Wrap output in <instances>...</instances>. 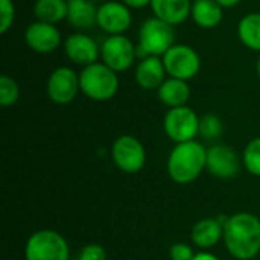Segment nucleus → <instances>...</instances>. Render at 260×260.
<instances>
[{
    "instance_id": "1",
    "label": "nucleus",
    "mask_w": 260,
    "mask_h": 260,
    "mask_svg": "<svg viewBox=\"0 0 260 260\" xmlns=\"http://www.w3.org/2000/svg\"><path fill=\"white\" fill-rule=\"evenodd\" d=\"M229 254L236 260H251L260 253V219L248 212L229 216L222 238Z\"/></svg>"
},
{
    "instance_id": "2",
    "label": "nucleus",
    "mask_w": 260,
    "mask_h": 260,
    "mask_svg": "<svg viewBox=\"0 0 260 260\" xmlns=\"http://www.w3.org/2000/svg\"><path fill=\"white\" fill-rule=\"evenodd\" d=\"M207 149L197 140L177 143L168 157V175L178 184L195 181L206 169Z\"/></svg>"
},
{
    "instance_id": "3",
    "label": "nucleus",
    "mask_w": 260,
    "mask_h": 260,
    "mask_svg": "<svg viewBox=\"0 0 260 260\" xmlns=\"http://www.w3.org/2000/svg\"><path fill=\"white\" fill-rule=\"evenodd\" d=\"M81 91L91 101L105 102L116 96L119 90L117 73L104 62H94L79 73Z\"/></svg>"
},
{
    "instance_id": "4",
    "label": "nucleus",
    "mask_w": 260,
    "mask_h": 260,
    "mask_svg": "<svg viewBox=\"0 0 260 260\" xmlns=\"http://www.w3.org/2000/svg\"><path fill=\"white\" fill-rule=\"evenodd\" d=\"M26 260H69L70 250L66 238L55 230H38L24 245Z\"/></svg>"
},
{
    "instance_id": "5",
    "label": "nucleus",
    "mask_w": 260,
    "mask_h": 260,
    "mask_svg": "<svg viewBox=\"0 0 260 260\" xmlns=\"http://www.w3.org/2000/svg\"><path fill=\"white\" fill-rule=\"evenodd\" d=\"M174 46V29L163 20L152 17L142 23L139 29L137 52L146 56H163Z\"/></svg>"
},
{
    "instance_id": "6",
    "label": "nucleus",
    "mask_w": 260,
    "mask_h": 260,
    "mask_svg": "<svg viewBox=\"0 0 260 260\" xmlns=\"http://www.w3.org/2000/svg\"><path fill=\"white\" fill-rule=\"evenodd\" d=\"M166 73L171 78L189 81L195 78L201 69V58L198 52L187 44H174L163 56Z\"/></svg>"
},
{
    "instance_id": "7",
    "label": "nucleus",
    "mask_w": 260,
    "mask_h": 260,
    "mask_svg": "<svg viewBox=\"0 0 260 260\" xmlns=\"http://www.w3.org/2000/svg\"><path fill=\"white\" fill-rule=\"evenodd\" d=\"M163 128L166 136L175 143H184L195 140L200 134V117L187 105L178 108H169L165 116Z\"/></svg>"
},
{
    "instance_id": "8",
    "label": "nucleus",
    "mask_w": 260,
    "mask_h": 260,
    "mask_svg": "<svg viewBox=\"0 0 260 260\" xmlns=\"http://www.w3.org/2000/svg\"><path fill=\"white\" fill-rule=\"evenodd\" d=\"M114 165L125 174H137L145 168L146 151L143 143L134 136H120L111 146Z\"/></svg>"
},
{
    "instance_id": "9",
    "label": "nucleus",
    "mask_w": 260,
    "mask_h": 260,
    "mask_svg": "<svg viewBox=\"0 0 260 260\" xmlns=\"http://www.w3.org/2000/svg\"><path fill=\"white\" fill-rule=\"evenodd\" d=\"M137 49L125 35H110L101 46L102 62L116 73L128 70L136 59Z\"/></svg>"
},
{
    "instance_id": "10",
    "label": "nucleus",
    "mask_w": 260,
    "mask_h": 260,
    "mask_svg": "<svg viewBox=\"0 0 260 260\" xmlns=\"http://www.w3.org/2000/svg\"><path fill=\"white\" fill-rule=\"evenodd\" d=\"M46 90L52 102L58 105H67L73 102L81 91L79 75H76V72L70 67H58L50 73Z\"/></svg>"
},
{
    "instance_id": "11",
    "label": "nucleus",
    "mask_w": 260,
    "mask_h": 260,
    "mask_svg": "<svg viewBox=\"0 0 260 260\" xmlns=\"http://www.w3.org/2000/svg\"><path fill=\"white\" fill-rule=\"evenodd\" d=\"M206 169L219 180L235 178L241 171V160L236 151L227 145H213L207 149Z\"/></svg>"
},
{
    "instance_id": "12",
    "label": "nucleus",
    "mask_w": 260,
    "mask_h": 260,
    "mask_svg": "<svg viewBox=\"0 0 260 260\" xmlns=\"http://www.w3.org/2000/svg\"><path fill=\"white\" fill-rule=\"evenodd\" d=\"M133 23L131 9L123 2H104L98 9V26L108 35H122Z\"/></svg>"
},
{
    "instance_id": "13",
    "label": "nucleus",
    "mask_w": 260,
    "mask_h": 260,
    "mask_svg": "<svg viewBox=\"0 0 260 260\" xmlns=\"http://www.w3.org/2000/svg\"><path fill=\"white\" fill-rule=\"evenodd\" d=\"M24 41L29 49L37 53H50L59 47L61 32L58 30L56 24L34 21L26 27Z\"/></svg>"
},
{
    "instance_id": "14",
    "label": "nucleus",
    "mask_w": 260,
    "mask_h": 260,
    "mask_svg": "<svg viewBox=\"0 0 260 260\" xmlns=\"http://www.w3.org/2000/svg\"><path fill=\"white\" fill-rule=\"evenodd\" d=\"M64 52L72 62L87 67L98 62L101 47L91 37L79 32L67 37V40L64 41Z\"/></svg>"
},
{
    "instance_id": "15",
    "label": "nucleus",
    "mask_w": 260,
    "mask_h": 260,
    "mask_svg": "<svg viewBox=\"0 0 260 260\" xmlns=\"http://www.w3.org/2000/svg\"><path fill=\"white\" fill-rule=\"evenodd\" d=\"M227 218H204L200 219L190 233V239L195 247L203 251L213 248L224 238V222Z\"/></svg>"
},
{
    "instance_id": "16",
    "label": "nucleus",
    "mask_w": 260,
    "mask_h": 260,
    "mask_svg": "<svg viewBox=\"0 0 260 260\" xmlns=\"http://www.w3.org/2000/svg\"><path fill=\"white\" fill-rule=\"evenodd\" d=\"M166 69L160 56L143 58L136 69V81L143 90H158L165 79Z\"/></svg>"
},
{
    "instance_id": "17",
    "label": "nucleus",
    "mask_w": 260,
    "mask_h": 260,
    "mask_svg": "<svg viewBox=\"0 0 260 260\" xmlns=\"http://www.w3.org/2000/svg\"><path fill=\"white\" fill-rule=\"evenodd\" d=\"M151 8L154 17L163 20L171 26L181 24L192 12L190 0H152Z\"/></svg>"
},
{
    "instance_id": "18",
    "label": "nucleus",
    "mask_w": 260,
    "mask_h": 260,
    "mask_svg": "<svg viewBox=\"0 0 260 260\" xmlns=\"http://www.w3.org/2000/svg\"><path fill=\"white\" fill-rule=\"evenodd\" d=\"M98 6L93 0H67V21L76 29H90L98 24Z\"/></svg>"
},
{
    "instance_id": "19",
    "label": "nucleus",
    "mask_w": 260,
    "mask_h": 260,
    "mask_svg": "<svg viewBox=\"0 0 260 260\" xmlns=\"http://www.w3.org/2000/svg\"><path fill=\"white\" fill-rule=\"evenodd\" d=\"M224 8L216 0H195L192 3V18L203 29L216 27L224 17Z\"/></svg>"
},
{
    "instance_id": "20",
    "label": "nucleus",
    "mask_w": 260,
    "mask_h": 260,
    "mask_svg": "<svg viewBox=\"0 0 260 260\" xmlns=\"http://www.w3.org/2000/svg\"><path fill=\"white\" fill-rule=\"evenodd\" d=\"M157 91H158V99L169 108L184 107L190 98V87L187 81L177 79V78L166 79Z\"/></svg>"
},
{
    "instance_id": "21",
    "label": "nucleus",
    "mask_w": 260,
    "mask_h": 260,
    "mask_svg": "<svg viewBox=\"0 0 260 260\" xmlns=\"http://www.w3.org/2000/svg\"><path fill=\"white\" fill-rule=\"evenodd\" d=\"M34 15L37 21L56 24L67 18V0H37Z\"/></svg>"
},
{
    "instance_id": "22",
    "label": "nucleus",
    "mask_w": 260,
    "mask_h": 260,
    "mask_svg": "<svg viewBox=\"0 0 260 260\" xmlns=\"http://www.w3.org/2000/svg\"><path fill=\"white\" fill-rule=\"evenodd\" d=\"M238 37L248 49L260 52V12L247 14L241 18Z\"/></svg>"
},
{
    "instance_id": "23",
    "label": "nucleus",
    "mask_w": 260,
    "mask_h": 260,
    "mask_svg": "<svg viewBox=\"0 0 260 260\" xmlns=\"http://www.w3.org/2000/svg\"><path fill=\"white\" fill-rule=\"evenodd\" d=\"M224 125L216 114H204L200 117V134L206 140H216L222 136Z\"/></svg>"
},
{
    "instance_id": "24",
    "label": "nucleus",
    "mask_w": 260,
    "mask_h": 260,
    "mask_svg": "<svg viewBox=\"0 0 260 260\" xmlns=\"http://www.w3.org/2000/svg\"><path fill=\"white\" fill-rule=\"evenodd\" d=\"M242 161L245 169L251 175L260 177V137H256L251 142H248V145L244 149Z\"/></svg>"
},
{
    "instance_id": "25",
    "label": "nucleus",
    "mask_w": 260,
    "mask_h": 260,
    "mask_svg": "<svg viewBox=\"0 0 260 260\" xmlns=\"http://www.w3.org/2000/svg\"><path fill=\"white\" fill-rule=\"evenodd\" d=\"M20 98V88L15 79L11 76L2 75L0 76V105L2 107H12L17 104Z\"/></svg>"
},
{
    "instance_id": "26",
    "label": "nucleus",
    "mask_w": 260,
    "mask_h": 260,
    "mask_svg": "<svg viewBox=\"0 0 260 260\" xmlns=\"http://www.w3.org/2000/svg\"><path fill=\"white\" fill-rule=\"evenodd\" d=\"M15 18V6L12 0H0V34H6Z\"/></svg>"
},
{
    "instance_id": "27",
    "label": "nucleus",
    "mask_w": 260,
    "mask_h": 260,
    "mask_svg": "<svg viewBox=\"0 0 260 260\" xmlns=\"http://www.w3.org/2000/svg\"><path fill=\"white\" fill-rule=\"evenodd\" d=\"M78 260H107V250L99 244H88L81 250Z\"/></svg>"
},
{
    "instance_id": "28",
    "label": "nucleus",
    "mask_w": 260,
    "mask_h": 260,
    "mask_svg": "<svg viewBox=\"0 0 260 260\" xmlns=\"http://www.w3.org/2000/svg\"><path fill=\"white\" fill-rule=\"evenodd\" d=\"M197 253H193V248L187 244L177 242L169 248V257L171 260H192Z\"/></svg>"
},
{
    "instance_id": "29",
    "label": "nucleus",
    "mask_w": 260,
    "mask_h": 260,
    "mask_svg": "<svg viewBox=\"0 0 260 260\" xmlns=\"http://www.w3.org/2000/svg\"><path fill=\"white\" fill-rule=\"evenodd\" d=\"M129 9H142L148 5H151L152 0H122Z\"/></svg>"
},
{
    "instance_id": "30",
    "label": "nucleus",
    "mask_w": 260,
    "mask_h": 260,
    "mask_svg": "<svg viewBox=\"0 0 260 260\" xmlns=\"http://www.w3.org/2000/svg\"><path fill=\"white\" fill-rule=\"evenodd\" d=\"M192 260H219L215 254H212V253H209V251H200V253H197L195 254V257Z\"/></svg>"
},
{
    "instance_id": "31",
    "label": "nucleus",
    "mask_w": 260,
    "mask_h": 260,
    "mask_svg": "<svg viewBox=\"0 0 260 260\" xmlns=\"http://www.w3.org/2000/svg\"><path fill=\"white\" fill-rule=\"evenodd\" d=\"M222 8H233L238 3H241V0H216Z\"/></svg>"
},
{
    "instance_id": "32",
    "label": "nucleus",
    "mask_w": 260,
    "mask_h": 260,
    "mask_svg": "<svg viewBox=\"0 0 260 260\" xmlns=\"http://www.w3.org/2000/svg\"><path fill=\"white\" fill-rule=\"evenodd\" d=\"M256 69H257V75H259V78H260V56H259V59H257V66H256Z\"/></svg>"
},
{
    "instance_id": "33",
    "label": "nucleus",
    "mask_w": 260,
    "mask_h": 260,
    "mask_svg": "<svg viewBox=\"0 0 260 260\" xmlns=\"http://www.w3.org/2000/svg\"><path fill=\"white\" fill-rule=\"evenodd\" d=\"M93 2H108V0H93Z\"/></svg>"
}]
</instances>
